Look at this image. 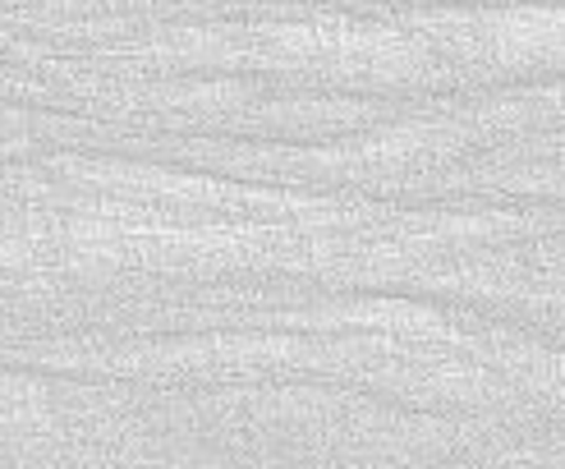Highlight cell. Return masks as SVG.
I'll use <instances>...</instances> for the list:
<instances>
[{"label": "cell", "instance_id": "2", "mask_svg": "<svg viewBox=\"0 0 565 469\" xmlns=\"http://www.w3.org/2000/svg\"><path fill=\"white\" fill-rule=\"evenodd\" d=\"M414 33L433 51H450L478 70H547L565 65V6L520 10H423Z\"/></svg>", "mask_w": 565, "mask_h": 469}, {"label": "cell", "instance_id": "1", "mask_svg": "<svg viewBox=\"0 0 565 469\" xmlns=\"http://www.w3.org/2000/svg\"><path fill=\"white\" fill-rule=\"evenodd\" d=\"M244 61L276 70H313L369 83H414L437 74L433 46L405 28H382L345 14H318L308 23H267L239 38Z\"/></svg>", "mask_w": 565, "mask_h": 469}]
</instances>
